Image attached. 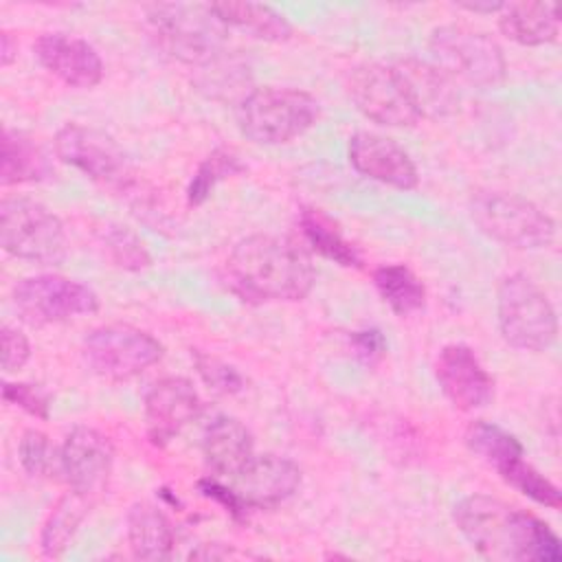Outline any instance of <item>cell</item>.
Returning <instances> with one entry per match:
<instances>
[{
  "mask_svg": "<svg viewBox=\"0 0 562 562\" xmlns=\"http://www.w3.org/2000/svg\"><path fill=\"white\" fill-rule=\"evenodd\" d=\"M452 518L463 538L487 560L560 562V538L538 516L501 498L472 494L461 498Z\"/></svg>",
  "mask_w": 562,
  "mask_h": 562,
  "instance_id": "obj_1",
  "label": "cell"
},
{
  "mask_svg": "<svg viewBox=\"0 0 562 562\" xmlns=\"http://www.w3.org/2000/svg\"><path fill=\"white\" fill-rule=\"evenodd\" d=\"M228 288L250 303L303 301L316 281L307 252L288 237L239 239L224 266Z\"/></svg>",
  "mask_w": 562,
  "mask_h": 562,
  "instance_id": "obj_2",
  "label": "cell"
},
{
  "mask_svg": "<svg viewBox=\"0 0 562 562\" xmlns=\"http://www.w3.org/2000/svg\"><path fill=\"white\" fill-rule=\"evenodd\" d=\"M321 114L318 101L299 88L261 86L237 105L239 132L257 145H281L305 134Z\"/></svg>",
  "mask_w": 562,
  "mask_h": 562,
  "instance_id": "obj_3",
  "label": "cell"
},
{
  "mask_svg": "<svg viewBox=\"0 0 562 562\" xmlns=\"http://www.w3.org/2000/svg\"><path fill=\"white\" fill-rule=\"evenodd\" d=\"M145 13L158 46L184 64L202 68L226 53V26L209 4H149Z\"/></svg>",
  "mask_w": 562,
  "mask_h": 562,
  "instance_id": "obj_4",
  "label": "cell"
},
{
  "mask_svg": "<svg viewBox=\"0 0 562 562\" xmlns=\"http://www.w3.org/2000/svg\"><path fill=\"white\" fill-rule=\"evenodd\" d=\"M498 329L507 345L544 351L558 338V316L544 290L527 274H507L496 292Z\"/></svg>",
  "mask_w": 562,
  "mask_h": 562,
  "instance_id": "obj_5",
  "label": "cell"
},
{
  "mask_svg": "<svg viewBox=\"0 0 562 562\" xmlns=\"http://www.w3.org/2000/svg\"><path fill=\"white\" fill-rule=\"evenodd\" d=\"M432 64L454 83L494 88L505 79L507 61L498 42L485 31L465 24H443L430 33Z\"/></svg>",
  "mask_w": 562,
  "mask_h": 562,
  "instance_id": "obj_6",
  "label": "cell"
},
{
  "mask_svg": "<svg viewBox=\"0 0 562 562\" xmlns=\"http://www.w3.org/2000/svg\"><path fill=\"white\" fill-rule=\"evenodd\" d=\"M470 215L487 237L512 248L536 250L555 239L553 217L516 193L479 191L470 200Z\"/></svg>",
  "mask_w": 562,
  "mask_h": 562,
  "instance_id": "obj_7",
  "label": "cell"
},
{
  "mask_svg": "<svg viewBox=\"0 0 562 562\" xmlns=\"http://www.w3.org/2000/svg\"><path fill=\"white\" fill-rule=\"evenodd\" d=\"M0 244L9 255L37 266H59L68 250L61 220L31 198L0 202Z\"/></svg>",
  "mask_w": 562,
  "mask_h": 562,
  "instance_id": "obj_8",
  "label": "cell"
},
{
  "mask_svg": "<svg viewBox=\"0 0 562 562\" xmlns=\"http://www.w3.org/2000/svg\"><path fill=\"white\" fill-rule=\"evenodd\" d=\"M81 349L88 367L110 382L136 378L162 358V345L151 334L127 323L94 327L83 338Z\"/></svg>",
  "mask_w": 562,
  "mask_h": 562,
  "instance_id": "obj_9",
  "label": "cell"
},
{
  "mask_svg": "<svg viewBox=\"0 0 562 562\" xmlns=\"http://www.w3.org/2000/svg\"><path fill=\"white\" fill-rule=\"evenodd\" d=\"M13 305L22 321L42 327L99 312V296L86 283L61 274H35L15 283Z\"/></svg>",
  "mask_w": 562,
  "mask_h": 562,
  "instance_id": "obj_10",
  "label": "cell"
},
{
  "mask_svg": "<svg viewBox=\"0 0 562 562\" xmlns=\"http://www.w3.org/2000/svg\"><path fill=\"white\" fill-rule=\"evenodd\" d=\"M349 94L356 108L373 123L389 127H411L419 121L395 66L371 61L351 70Z\"/></svg>",
  "mask_w": 562,
  "mask_h": 562,
  "instance_id": "obj_11",
  "label": "cell"
},
{
  "mask_svg": "<svg viewBox=\"0 0 562 562\" xmlns=\"http://www.w3.org/2000/svg\"><path fill=\"white\" fill-rule=\"evenodd\" d=\"M55 154L61 162L99 182L121 184L130 173L127 158L116 140L105 132L81 123H66L57 132Z\"/></svg>",
  "mask_w": 562,
  "mask_h": 562,
  "instance_id": "obj_12",
  "label": "cell"
},
{
  "mask_svg": "<svg viewBox=\"0 0 562 562\" xmlns=\"http://www.w3.org/2000/svg\"><path fill=\"white\" fill-rule=\"evenodd\" d=\"M114 463V446L108 435L90 426H75L59 448V474L70 490L97 498L105 492Z\"/></svg>",
  "mask_w": 562,
  "mask_h": 562,
  "instance_id": "obj_13",
  "label": "cell"
},
{
  "mask_svg": "<svg viewBox=\"0 0 562 562\" xmlns=\"http://www.w3.org/2000/svg\"><path fill=\"white\" fill-rule=\"evenodd\" d=\"M435 378L461 411L485 408L494 400V380L468 345H446L435 360Z\"/></svg>",
  "mask_w": 562,
  "mask_h": 562,
  "instance_id": "obj_14",
  "label": "cell"
},
{
  "mask_svg": "<svg viewBox=\"0 0 562 562\" xmlns=\"http://www.w3.org/2000/svg\"><path fill=\"white\" fill-rule=\"evenodd\" d=\"M202 402L191 380L169 375L151 384L145 395L147 437L154 446H167L189 422L200 415Z\"/></svg>",
  "mask_w": 562,
  "mask_h": 562,
  "instance_id": "obj_15",
  "label": "cell"
},
{
  "mask_svg": "<svg viewBox=\"0 0 562 562\" xmlns=\"http://www.w3.org/2000/svg\"><path fill=\"white\" fill-rule=\"evenodd\" d=\"M248 509H272L288 501L301 485L299 465L281 454H255L248 465L226 481Z\"/></svg>",
  "mask_w": 562,
  "mask_h": 562,
  "instance_id": "obj_16",
  "label": "cell"
},
{
  "mask_svg": "<svg viewBox=\"0 0 562 562\" xmlns=\"http://www.w3.org/2000/svg\"><path fill=\"white\" fill-rule=\"evenodd\" d=\"M347 158L358 173L375 182L402 191L415 189L419 182V173L413 158L404 147H400L389 136L373 132H356L349 138Z\"/></svg>",
  "mask_w": 562,
  "mask_h": 562,
  "instance_id": "obj_17",
  "label": "cell"
},
{
  "mask_svg": "<svg viewBox=\"0 0 562 562\" xmlns=\"http://www.w3.org/2000/svg\"><path fill=\"white\" fill-rule=\"evenodd\" d=\"M37 61L70 88H94L103 79V59L92 44L68 33H42L33 44Z\"/></svg>",
  "mask_w": 562,
  "mask_h": 562,
  "instance_id": "obj_18",
  "label": "cell"
},
{
  "mask_svg": "<svg viewBox=\"0 0 562 562\" xmlns=\"http://www.w3.org/2000/svg\"><path fill=\"white\" fill-rule=\"evenodd\" d=\"M391 64L395 66L419 119H443L459 110L461 94L457 83L432 61L402 57Z\"/></svg>",
  "mask_w": 562,
  "mask_h": 562,
  "instance_id": "obj_19",
  "label": "cell"
},
{
  "mask_svg": "<svg viewBox=\"0 0 562 562\" xmlns=\"http://www.w3.org/2000/svg\"><path fill=\"white\" fill-rule=\"evenodd\" d=\"M202 454L213 472L211 476L231 481L255 457V441L250 430L237 417L217 415L204 430Z\"/></svg>",
  "mask_w": 562,
  "mask_h": 562,
  "instance_id": "obj_20",
  "label": "cell"
},
{
  "mask_svg": "<svg viewBox=\"0 0 562 562\" xmlns=\"http://www.w3.org/2000/svg\"><path fill=\"white\" fill-rule=\"evenodd\" d=\"M501 33L522 46H542L558 40L560 18L555 2H505L498 15Z\"/></svg>",
  "mask_w": 562,
  "mask_h": 562,
  "instance_id": "obj_21",
  "label": "cell"
},
{
  "mask_svg": "<svg viewBox=\"0 0 562 562\" xmlns=\"http://www.w3.org/2000/svg\"><path fill=\"white\" fill-rule=\"evenodd\" d=\"M127 542L138 560H167L173 549V527L156 505L138 501L127 512Z\"/></svg>",
  "mask_w": 562,
  "mask_h": 562,
  "instance_id": "obj_22",
  "label": "cell"
},
{
  "mask_svg": "<svg viewBox=\"0 0 562 562\" xmlns=\"http://www.w3.org/2000/svg\"><path fill=\"white\" fill-rule=\"evenodd\" d=\"M209 7L226 29H237L263 42H285L292 37V24L268 4L211 2Z\"/></svg>",
  "mask_w": 562,
  "mask_h": 562,
  "instance_id": "obj_23",
  "label": "cell"
},
{
  "mask_svg": "<svg viewBox=\"0 0 562 562\" xmlns=\"http://www.w3.org/2000/svg\"><path fill=\"white\" fill-rule=\"evenodd\" d=\"M53 173L48 154L26 134L4 127L2 132V167L0 180L4 187L22 182H40Z\"/></svg>",
  "mask_w": 562,
  "mask_h": 562,
  "instance_id": "obj_24",
  "label": "cell"
},
{
  "mask_svg": "<svg viewBox=\"0 0 562 562\" xmlns=\"http://www.w3.org/2000/svg\"><path fill=\"white\" fill-rule=\"evenodd\" d=\"M92 503H94V498H90L81 492H75V490H68L66 494H61L57 498V503L53 505L48 518L42 525V533H40V547L46 558H59L66 551V547L75 538L79 525L88 516Z\"/></svg>",
  "mask_w": 562,
  "mask_h": 562,
  "instance_id": "obj_25",
  "label": "cell"
},
{
  "mask_svg": "<svg viewBox=\"0 0 562 562\" xmlns=\"http://www.w3.org/2000/svg\"><path fill=\"white\" fill-rule=\"evenodd\" d=\"M373 283L382 301L397 314L408 316L424 307L426 288L419 277L404 263H384L375 268Z\"/></svg>",
  "mask_w": 562,
  "mask_h": 562,
  "instance_id": "obj_26",
  "label": "cell"
},
{
  "mask_svg": "<svg viewBox=\"0 0 562 562\" xmlns=\"http://www.w3.org/2000/svg\"><path fill=\"white\" fill-rule=\"evenodd\" d=\"M301 231L307 239V244L323 255L325 259L342 266V268H360L362 257L353 248L351 241L345 239V235L338 231V226L318 209H303L299 217Z\"/></svg>",
  "mask_w": 562,
  "mask_h": 562,
  "instance_id": "obj_27",
  "label": "cell"
},
{
  "mask_svg": "<svg viewBox=\"0 0 562 562\" xmlns=\"http://www.w3.org/2000/svg\"><path fill=\"white\" fill-rule=\"evenodd\" d=\"M465 443L481 461H485L490 468H494L496 474H501L516 459L525 457L522 443L512 432H507L505 428H501L496 424L483 422V419L472 422L468 426Z\"/></svg>",
  "mask_w": 562,
  "mask_h": 562,
  "instance_id": "obj_28",
  "label": "cell"
},
{
  "mask_svg": "<svg viewBox=\"0 0 562 562\" xmlns=\"http://www.w3.org/2000/svg\"><path fill=\"white\" fill-rule=\"evenodd\" d=\"M244 169L246 167L235 151H231L226 147L213 149L195 169V173L187 187V202L191 206H200L202 202L209 200V195L222 180H226Z\"/></svg>",
  "mask_w": 562,
  "mask_h": 562,
  "instance_id": "obj_29",
  "label": "cell"
},
{
  "mask_svg": "<svg viewBox=\"0 0 562 562\" xmlns=\"http://www.w3.org/2000/svg\"><path fill=\"white\" fill-rule=\"evenodd\" d=\"M507 485H512L514 490H518L520 494L529 496L531 501H536L538 505L558 509L562 505V496L555 483H551L544 474H540L529 461H525L522 457L516 459L512 465H507L501 474H498Z\"/></svg>",
  "mask_w": 562,
  "mask_h": 562,
  "instance_id": "obj_30",
  "label": "cell"
},
{
  "mask_svg": "<svg viewBox=\"0 0 562 562\" xmlns=\"http://www.w3.org/2000/svg\"><path fill=\"white\" fill-rule=\"evenodd\" d=\"M18 459L22 470L33 479L50 476V470L59 472V452L55 454L48 435L37 428H29L22 432L18 443Z\"/></svg>",
  "mask_w": 562,
  "mask_h": 562,
  "instance_id": "obj_31",
  "label": "cell"
},
{
  "mask_svg": "<svg viewBox=\"0 0 562 562\" xmlns=\"http://www.w3.org/2000/svg\"><path fill=\"white\" fill-rule=\"evenodd\" d=\"M103 244L110 259L125 270H145L151 266V255L145 244L127 226H108Z\"/></svg>",
  "mask_w": 562,
  "mask_h": 562,
  "instance_id": "obj_32",
  "label": "cell"
},
{
  "mask_svg": "<svg viewBox=\"0 0 562 562\" xmlns=\"http://www.w3.org/2000/svg\"><path fill=\"white\" fill-rule=\"evenodd\" d=\"M191 356H193L198 375L211 391L222 393V395H233L244 389V375L233 364L224 362L217 356L200 351V349H193Z\"/></svg>",
  "mask_w": 562,
  "mask_h": 562,
  "instance_id": "obj_33",
  "label": "cell"
},
{
  "mask_svg": "<svg viewBox=\"0 0 562 562\" xmlns=\"http://www.w3.org/2000/svg\"><path fill=\"white\" fill-rule=\"evenodd\" d=\"M2 400L7 404H13V406L22 408L24 413H29L37 419L46 422L50 417V397L37 384L4 382L2 384Z\"/></svg>",
  "mask_w": 562,
  "mask_h": 562,
  "instance_id": "obj_34",
  "label": "cell"
},
{
  "mask_svg": "<svg viewBox=\"0 0 562 562\" xmlns=\"http://www.w3.org/2000/svg\"><path fill=\"white\" fill-rule=\"evenodd\" d=\"M0 340H2V369H4V373L20 371L31 358L29 338L20 329H15L11 325H2Z\"/></svg>",
  "mask_w": 562,
  "mask_h": 562,
  "instance_id": "obj_35",
  "label": "cell"
},
{
  "mask_svg": "<svg viewBox=\"0 0 562 562\" xmlns=\"http://www.w3.org/2000/svg\"><path fill=\"white\" fill-rule=\"evenodd\" d=\"M198 490L202 492V496L220 503L235 520L246 518L248 507L241 503V498L235 494V490L226 481H222L217 476H206V479L198 481Z\"/></svg>",
  "mask_w": 562,
  "mask_h": 562,
  "instance_id": "obj_36",
  "label": "cell"
},
{
  "mask_svg": "<svg viewBox=\"0 0 562 562\" xmlns=\"http://www.w3.org/2000/svg\"><path fill=\"white\" fill-rule=\"evenodd\" d=\"M353 345H356V353L362 356L364 360H373L380 358L384 353V338L380 331L369 329V331H353L351 336Z\"/></svg>",
  "mask_w": 562,
  "mask_h": 562,
  "instance_id": "obj_37",
  "label": "cell"
},
{
  "mask_svg": "<svg viewBox=\"0 0 562 562\" xmlns=\"http://www.w3.org/2000/svg\"><path fill=\"white\" fill-rule=\"evenodd\" d=\"M18 57V42L9 31L0 33V61L2 66H9Z\"/></svg>",
  "mask_w": 562,
  "mask_h": 562,
  "instance_id": "obj_38",
  "label": "cell"
},
{
  "mask_svg": "<svg viewBox=\"0 0 562 562\" xmlns=\"http://www.w3.org/2000/svg\"><path fill=\"white\" fill-rule=\"evenodd\" d=\"M459 9L463 11H470V13H501L505 2H459L457 4Z\"/></svg>",
  "mask_w": 562,
  "mask_h": 562,
  "instance_id": "obj_39",
  "label": "cell"
}]
</instances>
